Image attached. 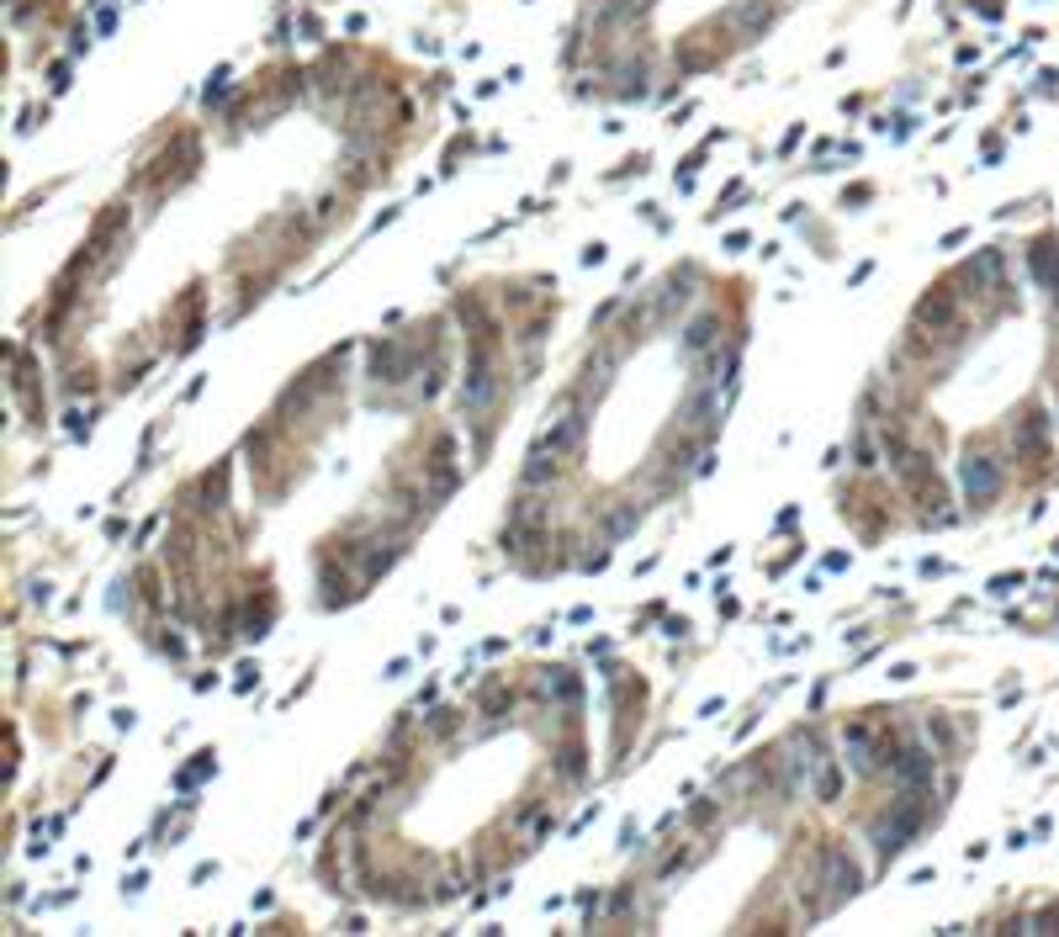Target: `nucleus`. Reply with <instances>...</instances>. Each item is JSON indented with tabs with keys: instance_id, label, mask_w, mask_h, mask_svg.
Listing matches in <instances>:
<instances>
[{
	"instance_id": "obj_1",
	"label": "nucleus",
	"mask_w": 1059,
	"mask_h": 937,
	"mask_svg": "<svg viewBox=\"0 0 1059 937\" xmlns=\"http://www.w3.org/2000/svg\"><path fill=\"white\" fill-rule=\"evenodd\" d=\"M917 827H922V805L906 795V800L896 805V821H885V827H879V853H900V848H906V837H911Z\"/></svg>"
},
{
	"instance_id": "obj_2",
	"label": "nucleus",
	"mask_w": 1059,
	"mask_h": 937,
	"mask_svg": "<svg viewBox=\"0 0 1059 937\" xmlns=\"http://www.w3.org/2000/svg\"><path fill=\"white\" fill-rule=\"evenodd\" d=\"M493 387H499V376H493V355H488V345H477L472 376H467V408H488Z\"/></svg>"
},
{
	"instance_id": "obj_3",
	"label": "nucleus",
	"mask_w": 1059,
	"mask_h": 937,
	"mask_svg": "<svg viewBox=\"0 0 1059 937\" xmlns=\"http://www.w3.org/2000/svg\"><path fill=\"white\" fill-rule=\"evenodd\" d=\"M896 784L906 789V795H922V789H932V757H927V752H900V757H896Z\"/></svg>"
},
{
	"instance_id": "obj_4",
	"label": "nucleus",
	"mask_w": 1059,
	"mask_h": 937,
	"mask_svg": "<svg viewBox=\"0 0 1059 937\" xmlns=\"http://www.w3.org/2000/svg\"><path fill=\"white\" fill-rule=\"evenodd\" d=\"M964 487H970V498H975V504L996 498V487H1002V472H996V461H985V455H970V461H964Z\"/></svg>"
},
{
	"instance_id": "obj_5",
	"label": "nucleus",
	"mask_w": 1059,
	"mask_h": 937,
	"mask_svg": "<svg viewBox=\"0 0 1059 937\" xmlns=\"http://www.w3.org/2000/svg\"><path fill=\"white\" fill-rule=\"evenodd\" d=\"M1028 266H1033V276H1038V281H1044V287L1059 297V249H1055V239L1033 244V249H1028Z\"/></svg>"
},
{
	"instance_id": "obj_6",
	"label": "nucleus",
	"mask_w": 1059,
	"mask_h": 937,
	"mask_svg": "<svg viewBox=\"0 0 1059 937\" xmlns=\"http://www.w3.org/2000/svg\"><path fill=\"white\" fill-rule=\"evenodd\" d=\"M578 440H582V413H567V419H561V424H556L552 434H546V440H541V451L561 455V451H573V445H578Z\"/></svg>"
},
{
	"instance_id": "obj_7",
	"label": "nucleus",
	"mask_w": 1059,
	"mask_h": 937,
	"mask_svg": "<svg viewBox=\"0 0 1059 937\" xmlns=\"http://www.w3.org/2000/svg\"><path fill=\"white\" fill-rule=\"evenodd\" d=\"M826 869H832V895H853L858 890V869L843 853H826Z\"/></svg>"
},
{
	"instance_id": "obj_8",
	"label": "nucleus",
	"mask_w": 1059,
	"mask_h": 937,
	"mask_svg": "<svg viewBox=\"0 0 1059 937\" xmlns=\"http://www.w3.org/2000/svg\"><path fill=\"white\" fill-rule=\"evenodd\" d=\"M922 323H932V329H949L953 323V297L949 292H938V297H927L922 302V313H917Z\"/></svg>"
},
{
	"instance_id": "obj_9",
	"label": "nucleus",
	"mask_w": 1059,
	"mask_h": 937,
	"mask_svg": "<svg viewBox=\"0 0 1059 937\" xmlns=\"http://www.w3.org/2000/svg\"><path fill=\"white\" fill-rule=\"evenodd\" d=\"M847 752H853V768H874V731L853 725L847 731Z\"/></svg>"
},
{
	"instance_id": "obj_10",
	"label": "nucleus",
	"mask_w": 1059,
	"mask_h": 937,
	"mask_svg": "<svg viewBox=\"0 0 1059 937\" xmlns=\"http://www.w3.org/2000/svg\"><path fill=\"white\" fill-rule=\"evenodd\" d=\"M715 340V323L705 319V323H694V334H688V355H699V349Z\"/></svg>"
}]
</instances>
